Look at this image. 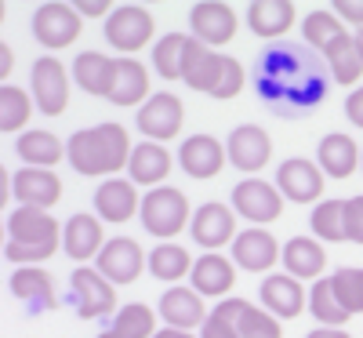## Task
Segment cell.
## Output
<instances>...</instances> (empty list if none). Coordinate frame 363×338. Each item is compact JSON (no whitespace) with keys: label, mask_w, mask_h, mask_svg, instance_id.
Here are the masks:
<instances>
[{"label":"cell","mask_w":363,"mask_h":338,"mask_svg":"<svg viewBox=\"0 0 363 338\" xmlns=\"http://www.w3.org/2000/svg\"><path fill=\"white\" fill-rule=\"evenodd\" d=\"M69 164L84 178H116V171H128L131 164V131L124 124H95V128H80L69 135Z\"/></svg>","instance_id":"1"},{"label":"cell","mask_w":363,"mask_h":338,"mask_svg":"<svg viewBox=\"0 0 363 338\" xmlns=\"http://www.w3.org/2000/svg\"><path fill=\"white\" fill-rule=\"evenodd\" d=\"M4 258L15 266H40L55 251H62V222L40 207H15L8 214Z\"/></svg>","instance_id":"2"},{"label":"cell","mask_w":363,"mask_h":338,"mask_svg":"<svg viewBox=\"0 0 363 338\" xmlns=\"http://www.w3.org/2000/svg\"><path fill=\"white\" fill-rule=\"evenodd\" d=\"M193 204L189 197L182 193L178 186H157V190H149L142 197V211H138V219H142V229L149 236H157L160 244L174 240L182 229H189L193 226Z\"/></svg>","instance_id":"3"},{"label":"cell","mask_w":363,"mask_h":338,"mask_svg":"<svg viewBox=\"0 0 363 338\" xmlns=\"http://www.w3.org/2000/svg\"><path fill=\"white\" fill-rule=\"evenodd\" d=\"M157 37V18L142 4H116V11L106 18V40L120 51V58H135L142 48H149Z\"/></svg>","instance_id":"4"},{"label":"cell","mask_w":363,"mask_h":338,"mask_svg":"<svg viewBox=\"0 0 363 338\" xmlns=\"http://www.w3.org/2000/svg\"><path fill=\"white\" fill-rule=\"evenodd\" d=\"M69 84H73V73L55 55H40L33 70H29V95H33L44 116H62L69 109Z\"/></svg>","instance_id":"5"},{"label":"cell","mask_w":363,"mask_h":338,"mask_svg":"<svg viewBox=\"0 0 363 338\" xmlns=\"http://www.w3.org/2000/svg\"><path fill=\"white\" fill-rule=\"evenodd\" d=\"M80 29H84V18H80V11L73 4H66V0H48V4H40L33 11V37L51 55L77 44Z\"/></svg>","instance_id":"6"},{"label":"cell","mask_w":363,"mask_h":338,"mask_svg":"<svg viewBox=\"0 0 363 338\" xmlns=\"http://www.w3.org/2000/svg\"><path fill=\"white\" fill-rule=\"evenodd\" d=\"M229 204L240 219H247L251 226H269L284 214V193L277 190V182H262V178L236 182Z\"/></svg>","instance_id":"7"},{"label":"cell","mask_w":363,"mask_h":338,"mask_svg":"<svg viewBox=\"0 0 363 338\" xmlns=\"http://www.w3.org/2000/svg\"><path fill=\"white\" fill-rule=\"evenodd\" d=\"M73 302L80 320H99V317H116V284H109L95 266H77L73 276Z\"/></svg>","instance_id":"8"},{"label":"cell","mask_w":363,"mask_h":338,"mask_svg":"<svg viewBox=\"0 0 363 338\" xmlns=\"http://www.w3.org/2000/svg\"><path fill=\"white\" fill-rule=\"evenodd\" d=\"M277 190L284 193V200L291 204H320L323 190H327V175L316 160L309 157H291L277 168Z\"/></svg>","instance_id":"9"},{"label":"cell","mask_w":363,"mask_h":338,"mask_svg":"<svg viewBox=\"0 0 363 338\" xmlns=\"http://www.w3.org/2000/svg\"><path fill=\"white\" fill-rule=\"evenodd\" d=\"M135 124H138V131L145 135V142L167 146L171 138H178L182 124H186V106H182V99L171 95V91H157V95L138 109Z\"/></svg>","instance_id":"10"},{"label":"cell","mask_w":363,"mask_h":338,"mask_svg":"<svg viewBox=\"0 0 363 338\" xmlns=\"http://www.w3.org/2000/svg\"><path fill=\"white\" fill-rule=\"evenodd\" d=\"M189 236L200 244L203 251H222V248H233V240L240 236L233 204H222V200H207V204H200V207H196V214H193Z\"/></svg>","instance_id":"11"},{"label":"cell","mask_w":363,"mask_h":338,"mask_svg":"<svg viewBox=\"0 0 363 338\" xmlns=\"http://www.w3.org/2000/svg\"><path fill=\"white\" fill-rule=\"evenodd\" d=\"M95 269L106 276L109 284L124 288V284H135L142 273H149V255L142 251V244L135 236H113L106 244V251L99 255Z\"/></svg>","instance_id":"12"},{"label":"cell","mask_w":363,"mask_h":338,"mask_svg":"<svg viewBox=\"0 0 363 338\" xmlns=\"http://www.w3.org/2000/svg\"><path fill=\"white\" fill-rule=\"evenodd\" d=\"M189 29H193V40L218 51L229 40H236L240 18H236V11L225 4V0H200V4L189 8Z\"/></svg>","instance_id":"13"},{"label":"cell","mask_w":363,"mask_h":338,"mask_svg":"<svg viewBox=\"0 0 363 338\" xmlns=\"http://www.w3.org/2000/svg\"><path fill=\"white\" fill-rule=\"evenodd\" d=\"M225 66H229V55H222V51H215V48H207V44L189 37L186 58H182V80H186V87L215 99V91H218V84L225 77Z\"/></svg>","instance_id":"14"},{"label":"cell","mask_w":363,"mask_h":338,"mask_svg":"<svg viewBox=\"0 0 363 338\" xmlns=\"http://www.w3.org/2000/svg\"><path fill=\"white\" fill-rule=\"evenodd\" d=\"M225 153H229V164L236 171H244L247 178H258V171L272 160V138L258 124H240L229 131Z\"/></svg>","instance_id":"15"},{"label":"cell","mask_w":363,"mask_h":338,"mask_svg":"<svg viewBox=\"0 0 363 338\" xmlns=\"http://www.w3.org/2000/svg\"><path fill=\"white\" fill-rule=\"evenodd\" d=\"M106 226L99 214H87V211H77L73 219L62 222V251L77 262V266H87V262H99V255L106 251Z\"/></svg>","instance_id":"16"},{"label":"cell","mask_w":363,"mask_h":338,"mask_svg":"<svg viewBox=\"0 0 363 338\" xmlns=\"http://www.w3.org/2000/svg\"><path fill=\"white\" fill-rule=\"evenodd\" d=\"M258 298L262 310H269L277 320H294L309 310V291L291 273H269L258 288Z\"/></svg>","instance_id":"17"},{"label":"cell","mask_w":363,"mask_h":338,"mask_svg":"<svg viewBox=\"0 0 363 338\" xmlns=\"http://www.w3.org/2000/svg\"><path fill=\"white\" fill-rule=\"evenodd\" d=\"M284 258V248L280 240L272 236L265 226H247L240 229V236L233 240V262L236 269H247V273H265Z\"/></svg>","instance_id":"18"},{"label":"cell","mask_w":363,"mask_h":338,"mask_svg":"<svg viewBox=\"0 0 363 338\" xmlns=\"http://www.w3.org/2000/svg\"><path fill=\"white\" fill-rule=\"evenodd\" d=\"M157 313H160V320H164L167 327L189 331V334H193V327L203 331V324H207V317H211V310L203 305V295H200L196 288H186V284L167 288V291L160 295Z\"/></svg>","instance_id":"19"},{"label":"cell","mask_w":363,"mask_h":338,"mask_svg":"<svg viewBox=\"0 0 363 338\" xmlns=\"http://www.w3.org/2000/svg\"><path fill=\"white\" fill-rule=\"evenodd\" d=\"M229 160L225 142H218L215 135H189L186 142L178 146V164L189 178L207 182V178H218L222 168Z\"/></svg>","instance_id":"20"},{"label":"cell","mask_w":363,"mask_h":338,"mask_svg":"<svg viewBox=\"0 0 363 338\" xmlns=\"http://www.w3.org/2000/svg\"><path fill=\"white\" fill-rule=\"evenodd\" d=\"M95 211H99V219L109 222V226H124L131 222L135 214L142 211V200H138V186L131 178H106L99 182V190H95Z\"/></svg>","instance_id":"21"},{"label":"cell","mask_w":363,"mask_h":338,"mask_svg":"<svg viewBox=\"0 0 363 338\" xmlns=\"http://www.w3.org/2000/svg\"><path fill=\"white\" fill-rule=\"evenodd\" d=\"M153 95L157 91H153V80H149V70L138 58H116V77H113L109 102L124 106V109H142Z\"/></svg>","instance_id":"22"},{"label":"cell","mask_w":363,"mask_h":338,"mask_svg":"<svg viewBox=\"0 0 363 338\" xmlns=\"http://www.w3.org/2000/svg\"><path fill=\"white\" fill-rule=\"evenodd\" d=\"M316 164L327 178H349L363 168V146H356V138L345 131H330L316 146Z\"/></svg>","instance_id":"23"},{"label":"cell","mask_w":363,"mask_h":338,"mask_svg":"<svg viewBox=\"0 0 363 338\" xmlns=\"http://www.w3.org/2000/svg\"><path fill=\"white\" fill-rule=\"evenodd\" d=\"M236 262L225 258L222 251H203L193 266V276H189V288H196L203 298H222L236 288Z\"/></svg>","instance_id":"24"},{"label":"cell","mask_w":363,"mask_h":338,"mask_svg":"<svg viewBox=\"0 0 363 338\" xmlns=\"http://www.w3.org/2000/svg\"><path fill=\"white\" fill-rule=\"evenodd\" d=\"M298 22V4L294 0H251L247 4V26L262 40H280L287 37Z\"/></svg>","instance_id":"25"},{"label":"cell","mask_w":363,"mask_h":338,"mask_svg":"<svg viewBox=\"0 0 363 338\" xmlns=\"http://www.w3.org/2000/svg\"><path fill=\"white\" fill-rule=\"evenodd\" d=\"M15 197H18V207L51 211L62 200V178L48 168H18L15 171Z\"/></svg>","instance_id":"26"},{"label":"cell","mask_w":363,"mask_h":338,"mask_svg":"<svg viewBox=\"0 0 363 338\" xmlns=\"http://www.w3.org/2000/svg\"><path fill=\"white\" fill-rule=\"evenodd\" d=\"M284 273L298 276L301 284H316L327 273V248L316 236H291L284 244Z\"/></svg>","instance_id":"27"},{"label":"cell","mask_w":363,"mask_h":338,"mask_svg":"<svg viewBox=\"0 0 363 338\" xmlns=\"http://www.w3.org/2000/svg\"><path fill=\"white\" fill-rule=\"evenodd\" d=\"M15 153H18L22 168H48V171H55V164H62V160L69 157V146L58 138L55 131L29 128V131L18 135Z\"/></svg>","instance_id":"28"},{"label":"cell","mask_w":363,"mask_h":338,"mask_svg":"<svg viewBox=\"0 0 363 338\" xmlns=\"http://www.w3.org/2000/svg\"><path fill=\"white\" fill-rule=\"evenodd\" d=\"M174 168V157L167 153V146L160 142H138L135 153H131V164H128V178L135 182V186H149V190H157L167 182Z\"/></svg>","instance_id":"29"},{"label":"cell","mask_w":363,"mask_h":338,"mask_svg":"<svg viewBox=\"0 0 363 338\" xmlns=\"http://www.w3.org/2000/svg\"><path fill=\"white\" fill-rule=\"evenodd\" d=\"M113 77H116V58L102 55V51H80L73 62V84L87 95L109 99L113 91Z\"/></svg>","instance_id":"30"},{"label":"cell","mask_w":363,"mask_h":338,"mask_svg":"<svg viewBox=\"0 0 363 338\" xmlns=\"http://www.w3.org/2000/svg\"><path fill=\"white\" fill-rule=\"evenodd\" d=\"M11 295L22 298V302H33L40 310H58V291H55V280L51 273L40 269V266H18L11 273Z\"/></svg>","instance_id":"31"},{"label":"cell","mask_w":363,"mask_h":338,"mask_svg":"<svg viewBox=\"0 0 363 338\" xmlns=\"http://www.w3.org/2000/svg\"><path fill=\"white\" fill-rule=\"evenodd\" d=\"M193 255H189V248H182V244H174V240H167V244H157L153 251H149V273L157 276V280H164V284H171V288H178L186 276H193Z\"/></svg>","instance_id":"32"},{"label":"cell","mask_w":363,"mask_h":338,"mask_svg":"<svg viewBox=\"0 0 363 338\" xmlns=\"http://www.w3.org/2000/svg\"><path fill=\"white\" fill-rule=\"evenodd\" d=\"M157 327V313L149 310L145 302H131V305H120L113 324L99 334V338H153Z\"/></svg>","instance_id":"33"},{"label":"cell","mask_w":363,"mask_h":338,"mask_svg":"<svg viewBox=\"0 0 363 338\" xmlns=\"http://www.w3.org/2000/svg\"><path fill=\"white\" fill-rule=\"evenodd\" d=\"M313 222V236L320 244H342L349 240V214H345V200H320L309 214Z\"/></svg>","instance_id":"34"},{"label":"cell","mask_w":363,"mask_h":338,"mask_svg":"<svg viewBox=\"0 0 363 338\" xmlns=\"http://www.w3.org/2000/svg\"><path fill=\"white\" fill-rule=\"evenodd\" d=\"M323 58L330 66V77H335L342 87H359L363 84V58H359V48H356V33L342 37Z\"/></svg>","instance_id":"35"},{"label":"cell","mask_w":363,"mask_h":338,"mask_svg":"<svg viewBox=\"0 0 363 338\" xmlns=\"http://www.w3.org/2000/svg\"><path fill=\"white\" fill-rule=\"evenodd\" d=\"M301 37H306L309 48L327 55L342 37H349V29H345V22L335 11H313V15L301 18Z\"/></svg>","instance_id":"36"},{"label":"cell","mask_w":363,"mask_h":338,"mask_svg":"<svg viewBox=\"0 0 363 338\" xmlns=\"http://www.w3.org/2000/svg\"><path fill=\"white\" fill-rule=\"evenodd\" d=\"M309 310H313V317L323 324V327H345L349 324V310L338 302V295H335V280L330 276H323V280H316L313 288H309Z\"/></svg>","instance_id":"37"},{"label":"cell","mask_w":363,"mask_h":338,"mask_svg":"<svg viewBox=\"0 0 363 338\" xmlns=\"http://www.w3.org/2000/svg\"><path fill=\"white\" fill-rule=\"evenodd\" d=\"M33 109H37V102L29 91H22L15 84L0 87V128L4 131H18V135L29 131L26 124H29V116H33Z\"/></svg>","instance_id":"38"},{"label":"cell","mask_w":363,"mask_h":338,"mask_svg":"<svg viewBox=\"0 0 363 338\" xmlns=\"http://www.w3.org/2000/svg\"><path fill=\"white\" fill-rule=\"evenodd\" d=\"M186 33H167L153 44V70L164 80H182V58H186Z\"/></svg>","instance_id":"39"},{"label":"cell","mask_w":363,"mask_h":338,"mask_svg":"<svg viewBox=\"0 0 363 338\" xmlns=\"http://www.w3.org/2000/svg\"><path fill=\"white\" fill-rule=\"evenodd\" d=\"M244 305H247V298H225V302H218L215 310H211L200 338H240L236 320H240V313H244Z\"/></svg>","instance_id":"40"},{"label":"cell","mask_w":363,"mask_h":338,"mask_svg":"<svg viewBox=\"0 0 363 338\" xmlns=\"http://www.w3.org/2000/svg\"><path fill=\"white\" fill-rule=\"evenodd\" d=\"M236 327H240V338H284V320H277L269 310H262L255 302L244 305Z\"/></svg>","instance_id":"41"},{"label":"cell","mask_w":363,"mask_h":338,"mask_svg":"<svg viewBox=\"0 0 363 338\" xmlns=\"http://www.w3.org/2000/svg\"><path fill=\"white\" fill-rule=\"evenodd\" d=\"M330 280H335V295H338V302L345 305V310L352 317L363 313V269L359 266L338 269V273H330Z\"/></svg>","instance_id":"42"},{"label":"cell","mask_w":363,"mask_h":338,"mask_svg":"<svg viewBox=\"0 0 363 338\" xmlns=\"http://www.w3.org/2000/svg\"><path fill=\"white\" fill-rule=\"evenodd\" d=\"M244 84H247V73H244V66H240L236 58H229L225 77H222V84H218V91H215V99H222V102L236 99L240 91H244Z\"/></svg>","instance_id":"43"},{"label":"cell","mask_w":363,"mask_h":338,"mask_svg":"<svg viewBox=\"0 0 363 338\" xmlns=\"http://www.w3.org/2000/svg\"><path fill=\"white\" fill-rule=\"evenodd\" d=\"M345 214H349V244H363V193L345 200Z\"/></svg>","instance_id":"44"},{"label":"cell","mask_w":363,"mask_h":338,"mask_svg":"<svg viewBox=\"0 0 363 338\" xmlns=\"http://www.w3.org/2000/svg\"><path fill=\"white\" fill-rule=\"evenodd\" d=\"M330 11H335L345 26L363 29V0H335V4H330Z\"/></svg>","instance_id":"45"},{"label":"cell","mask_w":363,"mask_h":338,"mask_svg":"<svg viewBox=\"0 0 363 338\" xmlns=\"http://www.w3.org/2000/svg\"><path fill=\"white\" fill-rule=\"evenodd\" d=\"M73 8L80 11V18H109L116 11L113 0H77Z\"/></svg>","instance_id":"46"},{"label":"cell","mask_w":363,"mask_h":338,"mask_svg":"<svg viewBox=\"0 0 363 338\" xmlns=\"http://www.w3.org/2000/svg\"><path fill=\"white\" fill-rule=\"evenodd\" d=\"M345 116H349V124L363 131V84L352 87V95L345 99Z\"/></svg>","instance_id":"47"},{"label":"cell","mask_w":363,"mask_h":338,"mask_svg":"<svg viewBox=\"0 0 363 338\" xmlns=\"http://www.w3.org/2000/svg\"><path fill=\"white\" fill-rule=\"evenodd\" d=\"M15 197V175L8 168H0V207H8Z\"/></svg>","instance_id":"48"},{"label":"cell","mask_w":363,"mask_h":338,"mask_svg":"<svg viewBox=\"0 0 363 338\" xmlns=\"http://www.w3.org/2000/svg\"><path fill=\"white\" fill-rule=\"evenodd\" d=\"M15 70V51L8 44H0V77H8Z\"/></svg>","instance_id":"49"},{"label":"cell","mask_w":363,"mask_h":338,"mask_svg":"<svg viewBox=\"0 0 363 338\" xmlns=\"http://www.w3.org/2000/svg\"><path fill=\"white\" fill-rule=\"evenodd\" d=\"M306 338H352V334L342 331V327H316V331H309Z\"/></svg>","instance_id":"50"},{"label":"cell","mask_w":363,"mask_h":338,"mask_svg":"<svg viewBox=\"0 0 363 338\" xmlns=\"http://www.w3.org/2000/svg\"><path fill=\"white\" fill-rule=\"evenodd\" d=\"M153 338H196V334H189V331H174V327H160Z\"/></svg>","instance_id":"51"},{"label":"cell","mask_w":363,"mask_h":338,"mask_svg":"<svg viewBox=\"0 0 363 338\" xmlns=\"http://www.w3.org/2000/svg\"><path fill=\"white\" fill-rule=\"evenodd\" d=\"M356 48H359V58H363V29H356Z\"/></svg>","instance_id":"52"}]
</instances>
